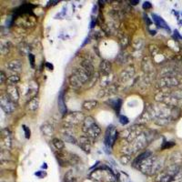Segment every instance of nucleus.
I'll return each mask as SVG.
<instances>
[{
	"label": "nucleus",
	"mask_w": 182,
	"mask_h": 182,
	"mask_svg": "<svg viewBox=\"0 0 182 182\" xmlns=\"http://www.w3.org/2000/svg\"><path fill=\"white\" fill-rule=\"evenodd\" d=\"M157 181L159 182H171L174 178L173 177H171L170 175H168L167 173H164V174H161L159 178H157Z\"/></svg>",
	"instance_id": "13"
},
{
	"label": "nucleus",
	"mask_w": 182,
	"mask_h": 182,
	"mask_svg": "<svg viewBox=\"0 0 182 182\" xmlns=\"http://www.w3.org/2000/svg\"><path fill=\"white\" fill-rule=\"evenodd\" d=\"M57 105H58V108L60 112L62 114H66L67 113V107L64 101V92L61 91L58 95V99H57Z\"/></svg>",
	"instance_id": "6"
},
{
	"label": "nucleus",
	"mask_w": 182,
	"mask_h": 182,
	"mask_svg": "<svg viewBox=\"0 0 182 182\" xmlns=\"http://www.w3.org/2000/svg\"><path fill=\"white\" fill-rule=\"evenodd\" d=\"M46 67L49 68V70H53V68H54L53 65H52V64H50V63H46Z\"/></svg>",
	"instance_id": "25"
},
{
	"label": "nucleus",
	"mask_w": 182,
	"mask_h": 182,
	"mask_svg": "<svg viewBox=\"0 0 182 182\" xmlns=\"http://www.w3.org/2000/svg\"><path fill=\"white\" fill-rule=\"evenodd\" d=\"M174 96H175V99H182V90L177 91L174 94Z\"/></svg>",
	"instance_id": "20"
},
{
	"label": "nucleus",
	"mask_w": 182,
	"mask_h": 182,
	"mask_svg": "<svg viewBox=\"0 0 182 182\" xmlns=\"http://www.w3.org/2000/svg\"><path fill=\"white\" fill-rule=\"evenodd\" d=\"M64 138H65L66 141H67L69 143H75V139L73 137H70L68 135H64Z\"/></svg>",
	"instance_id": "19"
},
{
	"label": "nucleus",
	"mask_w": 182,
	"mask_h": 182,
	"mask_svg": "<svg viewBox=\"0 0 182 182\" xmlns=\"http://www.w3.org/2000/svg\"><path fill=\"white\" fill-rule=\"evenodd\" d=\"M96 106H98V102L96 100H88V101L84 102L83 108L86 109V110H92V109L96 107Z\"/></svg>",
	"instance_id": "12"
},
{
	"label": "nucleus",
	"mask_w": 182,
	"mask_h": 182,
	"mask_svg": "<svg viewBox=\"0 0 182 182\" xmlns=\"http://www.w3.org/2000/svg\"><path fill=\"white\" fill-rule=\"evenodd\" d=\"M173 145H174V143H169V142H167V143H166V145H165V146H163V147H162V149L170 148V147H172Z\"/></svg>",
	"instance_id": "24"
},
{
	"label": "nucleus",
	"mask_w": 182,
	"mask_h": 182,
	"mask_svg": "<svg viewBox=\"0 0 182 182\" xmlns=\"http://www.w3.org/2000/svg\"><path fill=\"white\" fill-rule=\"evenodd\" d=\"M7 95L9 96V98L13 100L14 102L17 101L18 100V98H19V95H18V91H17V88L13 86V85H9L7 87Z\"/></svg>",
	"instance_id": "4"
},
{
	"label": "nucleus",
	"mask_w": 182,
	"mask_h": 182,
	"mask_svg": "<svg viewBox=\"0 0 182 182\" xmlns=\"http://www.w3.org/2000/svg\"><path fill=\"white\" fill-rule=\"evenodd\" d=\"M41 131L44 133L45 135L46 136H51L53 133H54V128L51 125L49 124H44L41 127Z\"/></svg>",
	"instance_id": "11"
},
{
	"label": "nucleus",
	"mask_w": 182,
	"mask_h": 182,
	"mask_svg": "<svg viewBox=\"0 0 182 182\" xmlns=\"http://www.w3.org/2000/svg\"><path fill=\"white\" fill-rule=\"evenodd\" d=\"M119 122L122 125H127L129 122V120L126 116H119Z\"/></svg>",
	"instance_id": "16"
},
{
	"label": "nucleus",
	"mask_w": 182,
	"mask_h": 182,
	"mask_svg": "<svg viewBox=\"0 0 182 182\" xmlns=\"http://www.w3.org/2000/svg\"><path fill=\"white\" fill-rule=\"evenodd\" d=\"M52 143H53V145H54V147H55L57 149H58V150L64 149V147H65L64 142H63L61 139H59V138H53Z\"/></svg>",
	"instance_id": "15"
},
{
	"label": "nucleus",
	"mask_w": 182,
	"mask_h": 182,
	"mask_svg": "<svg viewBox=\"0 0 182 182\" xmlns=\"http://www.w3.org/2000/svg\"><path fill=\"white\" fill-rule=\"evenodd\" d=\"M180 177H182V168H180V169H179L178 174L177 175V178H180Z\"/></svg>",
	"instance_id": "26"
},
{
	"label": "nucleus",
	"mask_w": 182,
	"mask_h": 182,
	"mask_svg": "<svg viewBox=\"0 0 182 182\" xmlns=\"http://www.w3.org/2000/svg\"><path fill=\"white\" fill-rule=\"evenodd\" d=\"M151 7H152L151 3H150V2H149V1H146V2H144V3H143V8H144V9H149V8H151Z\"/></svg>",
	"instance_id": "21"
},
{
	"label": "nucleus",
	"mask_w": 182,
	"mask_h": 182,
	"mask_svg": "<svg viewBox=\"0 0 182 182\" xmlns=\"http://www.w3.org/2000/svg\"><path fill=\"white\" fill-rule=\"evenodd\" d=\"M149 157H151V153H150L149 151H146V152L142 153L141 155H139L138 157H137V159L135 160V161H134V163H133V165L140 167V165H141L146 160H148Z\"/></svg>",
	"instance_id": "7"
},
{
	"label": "nucleus",
	"mask_w": 182,
	"mask_h": 182,
	"mask_svg": "<svg viewBox=\"0 0 182 182\" xmlns=\"http://www.w3.org/2000/svg\"><path fill=\"white\" fill-rule=\"evenodd\" d=\"M84 132L91 138H98L100 134V128L91 117H88L84 121Z\"/></svg>",
	"instance_id": "1"
},
{
	"label": "nucleus",
	"mask_w": 182,
	"mask_h": 182,
	"mask_svg": "<svg viewBox=\"0 0 182 182\" xmlns=\"http://www.w3.org/2000/svg\"><path fill=\"white\" fill-rule=\"evenodd\" d=\"M100 70L105 75L109 74V73L111 72V64L108 61H107V60H104V61H102L100 64Z\"/></svg>",
	"instance_id": "8"
},
{
	"label": "nucleus",
	"mask_w": 182,
	"mask_h": 182,
	"mask_svg": "<svg viewBox=\"0 0 182 182\" xmlns=\"http://www.w3.org/2000/svg\"><path fill=\"white\" fill-rule=\"evenodd\" d=\"M181 16H182V13H181Z\"/></svg>",
	"instance_id": "30"
},
{
	"label": "nucleus",
	"mask_w": 182,
	"mask_h": 182,
	"mask_svg": "<svg viewBox=\"0 0 182 182\" xmlns=\"http://www.w3.org/2000/svg\"><path fill=\"white\" fill-rule=\"evenodd\" d=\"M23 129H24V131H25V135H26V138H30V134H31V132H30V129L27 127V126H25L24 125L23 126Z\"/></svg>",
	"instance_id": "18"
},
{
	"label": "nucleus",
	"mask_w": 182,
	"mask_h": 182,
	"mask_svg": "<svg viewBox=\"0 0 182 182\" xmlns=\"http://www.w3.org/2000/svg\"><path fill=\"white\" fill-rule=\"evenodd\" d=\"M7 66L10 70L13 71H19L22 67V64L19 60H13V61L9 62Z\"/></svg>",
	"instance_id": "9"
},
{
	"label": "nucleus",
	"mask_w": 182,
	"mask_h": 182,
	"mask_svg": "<svg viewBox=\"0 0 182 182\" xmlns=\"http://www.w3.org/2000/svg\"><path fill=\"white\" fill-rule=\"evenodd\" d=\"M152 18L155 22V24L157 26V27H160L161 28H164L166 30H167L168 32H170V28H169V27L167 26V24L164 21V19L161 17H159L156 14H153L152 15Z\"/></svg>",
	"instance_id": "5"
},
{
	"label": "nucleus",
	"mask_w": 182,
	"mask_h": 182,
	"mask_svg": "<svg viewBox=\"0 0 182 182\" xmlns=\"http://www.w3.org/2000/svg\"><path fill=\"white\" fill-rule=\"evenodd\" d=\"M28 58H29V61L31 64V67H34V63H35V57L32 54H28Z\"/></svg>",
	"instance_id": "22"
},
{
	"label": "nucleus",
	"mask_w": 182,
	"mask_h": 182,
	"mask_svg": "<svg viewBox=\"0 0 182 182\" xmlns=\"http://www.w3.org/2000/svg\"><path fill=\"white\" fill-rule=\"evenodd\" d=\"M150 34H151V35H155V34H156V31H150Z\"/></svg>",
	"instance_id": "29"
},
{
	"label": "nucleus",
	"mask_w": 182,
	"mask_h": 182,
	"mask_svg": "<svg viewBox=\"0 0 182 182\" xmlns=\"http://www.w3.org/2000/svg\"><path fill=\"white\" fill-rule=\"evenodd\" d=\"M79 146L85 151H87V152L90 151V143L87 138L83 137L79 139Z\"/></svg>",
	"instance_id": "10"
},
{
	"label": "nucleus",
	"mask_w": 182,
	"mask_h": 182,
	"mask_svg": "<svg viewBox=\"0 0 182 182\" xmlns=\"http://www.w3.org/2000/svg\"><path fill=\"white\" fill-rule=\"evenodd\" d=\"M0 106H1V108L3 110L7 113H12L16 108L15 102L12 100L7 94L1 96V99H0Z\"/></svg>",
	"instance_id": "2"
},
{
	"label": "nucleus",
	"mask_w": 182,
	"mask_h": 182,
	"mask_svg": "<svg viewBox=\"0 0 182 182\" xmlns=\"http://www.w3.org/2000/svg\"><path fill=\"white\" fill-rule=\"evenodd\" d=\"M5 80H6V75H5V73L3 71H1V80H0V83L3 84Z\"/></svg>",
	"instance_id": "23"
},
{
	"label": "nucleus",
	"mask_w": 182,
	"mask_h": 182,
	"mask_svg": "<svg viewBox=\"0 0 182 182\" xmlns=\"http://www.w3.org/2000/svg\"><path fill=\"white\" fill-rule=\"evenodd\" d=\"M138 2H139V1H138V0H136V1H130V3H131L132 5H137V4H138Z\"/></svg>",
	"instance_id": "28"
},
{
	"label": "nucleus",
	"mask_w": 182,
	"mask_h": 182,
	"mask_svg": "<svg viewBox=\"0 0 182 182\" xmlns=\"http://www.w3.org/2000/svg\"><path fill=\"white\" fill-rule=\"evenodd\" d=\"M38 104H39V99L38 98H34L33 99L30 100L28 104V108L30 110H36L38 107Z\"/></svg>",
	"instance_id": "14"
},
{
	"label": "nucleus",
	"mask_w": 182,
	"mask_h": 182,
	"mask_svg": "<svg viewBox=\"0 0 182 182\" xmlns=\"http://www.w3.org/2000/svg\"><path fill=\"white\" fill-rule=\"evenodd\" d=\"M117 137V132L116 128L113 127H109L107 129L106 137H105V145L107 148H110L114 144Z\"/></svg>",
	"instance_id": "3"
},
{
	"label": "nucleus",
	"mask_w": 182,
	"mask_h": 182,
	"mask_svg": "<svg viewBox=\"0 0 182 182\" xmlns=\"http://www.w3.org/2000/svg\"><path fill=\"white\" fill-rule=\"evenodd\" d=\"M175 35H176V36H178V38H182V36H180V35L178 34V30H175Z\"/></svg>",
	"instance_id": "27"
},
{
	"label": "nucleus",
	"mask_w": 182,
	"mask_h": 182,
	"mask_svg": "<svg viewBox=\"0 0 182 182\" xmlns=\"http://www.w3.org/2000/svg\"><path fill=\"white\" fill-rule=\"evenodd\" d=\"M8 79H9V81L11 82V83H17V82H18L19 81V77L17 76V75H12L11 77H9L8 78Z\"/></svg>",
	"instance_id": "17"
}]
</instances>
